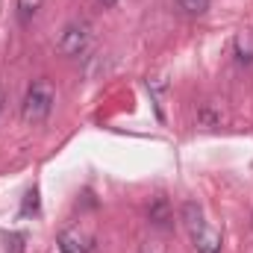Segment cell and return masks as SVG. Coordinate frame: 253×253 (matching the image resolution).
<instances>
[{"label":"cell","mask_w":253,"mask_h":253,"mask_svg":"<svg viewBox=\"0 0 253 253\" xmlns=\"http://www.w3.org/2000/svg\"><path fill=\"white\" fill-rule=\"evenodd\" d=\"M53 103H56L53 85H50L47 80H36V83L27 88L24 100H21V118H24L27 124H42V121L50 118Z\"/></svg>","instance_id":"6da1fadb"},{"label":"cell","mask_w":253,"mask_h":253,"mask_svg":"<svg viewBox=\"0 0 253 253\" xmlns=\"http://www.w3.org/2000/svg\"><path fill=\"white\" fill-rule=\"evenodd\" d=\"M88 44H91V27L85 21H71L62 30L59 42H56L62 56H80V53L88 50Z\"/></svg>","instance_id":"7a4b0ae2"},{"label":"cell","mask_w":253,"mask_h":253,"mask_svg":"<svg viewBox=\"0 0 253 253\" xmlns=\"http://www.w3.org/2000/svg\"><path fill=\"white\" fill-rule=\"evenodd\" d=\"M189 236H191V245H194L197 253H221V233L209 221H203L197 230H191Z\"/></svg>","instance_id":"3957f363"},{"label":"cell","mask_w":253,"mask_h":253,"mask_svg":"<svg viewBox=\"0 0 253 253\" xmlns=\"http://www.w3.org/2000/svg\"><path fill=\"white\" fill-rule=\"evenodd\" d=\"M171 206H168V200L165 197H153L150 200V206H147V221L153 224V227H171Z\"/></svg>","instance_id":"277c9868"},{"label":"cell","mask_w":253,"mask_h":253,"mask_svg":"<svg viewBox=\"0 0 253 253\" xmlns=\"http://www.w3.org/2000/svg\"><path fill=\"white\" fill-rule=\"evenodd\" d=\"M85 251H88V245H85L80 230H65L59 236V253H85Z\"/></svg>","instance_id":"5b68a950"},{"label":"cell","mask_w":253,"mask_h":253,"mask_svg":"<svg viewBox=\"0 0 253 253\" xmlns=\"http://www.w3.org/2000/svg\"><path fill=\"white\" fill-rule=\"evenodd\" d=\"M233 53L239 62H253V30H242L233 42Z\"/></svg>","instance_id":"8992f818"},{"label":"cell","mask_w":253,"mask_h":253,"mask_svg":"<svg viewBox=\"0 0 253 253\" xmlns=\"http://www.w3.org/2000/svg\"><path fill=\"white\" fill-rule=\"evenodd\" d=\"M180 218H183V224H186V230H189V233H191V230H197V227L206 221V218H203V209H200L194 200H186V203H183Z\"/></svg>","instance_id":"52a82bcc"},{"label":"cell","mask_w":253,"mask_h":253,"mask_svg":"<svg viewBox=\"0 0 253 253\" xmlns=\"http://www.w3.org/2000/svg\"><path fill=\"white\" fill-rule=\"evenodd\" d=\"M3 242H6L3 253H24V242H27V236H24V233H6Z\"/></svg>","instance_id":"ba28073f"},{"label":"cell","mask_w":253,"mask_h":253,"mask_svg":"<svg viewBox=\"0 0 253 253\" xmlns=\"http://www.w3.org/2000/svg\"><path fill=\"white\" fill-rule=\"evenodd\" d=\"M177 6L186 12V15H203L209 9V0H177Z\"/></svg>","instance_id":"9c48e42d"},{"label":"cell","mask_w":253,"mask_h":253,"mask_svg":"<svg viewBox=\"0 0 253 253\" xmlns=\"http://www.w3.org/2000/svg\"><path fill=\"white\" fill-rule=\"evenodd\" d=\"M138 253H168V248L162 245V239H144L138 245Z\"/></svg>","instance_id":"30bf717a"},{"label":"cell","mask_w":253,"mask_h":253,"mask_svg":"<svg viewBox=\"0 0 253 253\" xmlns=\"http://www.w3.org/2000/svg\"><path fill=\"white\" fill-rule=\"evenodd\" d=\"M39 209V191H27V200H24V215H30V212H36Z\"/></svg>","instance_id":"8fae6325"},{"label":"cell","mask_w":253,"mask_h":253,"mask_svg":"<svg viewBox=\"0 0 253 253\" xmlns=\"http://www.w3.org/2000/svg\"><path fill=\"white\" fill-rule=\"evenodd\" d=\"M3 103H6V94H3V85H0V112H3Z\"/></svg>","instance_id":"7c38bea8"},{"label":"cell","mask_w":253,"mask_h":253,"mask_svg":"<svg viewBox=\"0 0 253 253\" xmlns=\"http://www.w3.org/2000/svg\"><path fill=\"white\" fill-rule=\"evenodd\" d=\"M100 3H103V6H115L118 0H100Z\"/></svg>","instance_id":"4fadbf2b"}]
</instances>
